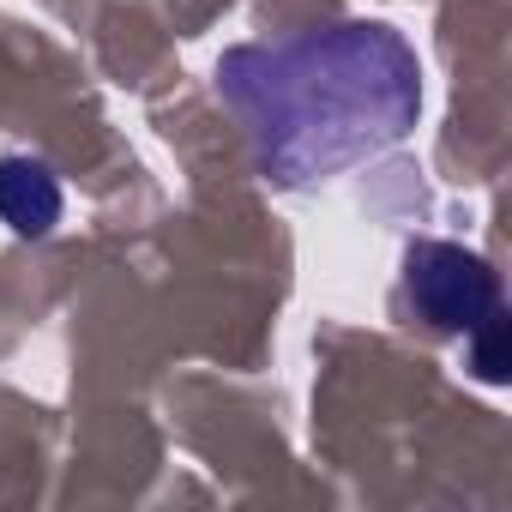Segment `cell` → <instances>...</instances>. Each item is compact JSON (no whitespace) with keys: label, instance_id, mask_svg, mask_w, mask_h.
I'll use <instances>...</instances> for the list:
<instances>
[{"label":"cell","instance_id":"obj_3","mask_svg":"<svg viewBox=\"0 0 512 512\" xmlns=\"http://www.w3.org/2000/svg\"><path fill=\"white\" fill-rule=\"evenodd\" d=\"M55 217H61V187L43 163H25V157L0 163V223L19 235H43Z\"/></svg>","mask_w":512,"mask_h":512},{"label":"cell","instance_id":"obj_1","mask_svg":"<svg viewBox=\"0 0 512 512\" xmlns=\"http://www.w3.org/2000/svg\"><path fill=\"white\" fill-rule=\"evenodd\" d=\"M223 97L247 115L260 163L284 181L332 175L416 121V55L386 25L308 31L278 49H235L217 67Z\"/></svg>","mask_w":512,"mask_h":512},{"label":"cell","instance_id":"obj_2","mask_svg":"<svg viewBox=\"0 0 512 512\" xmlns=\"http://www.w3.org/2000/svg\"><path fill=\"white\" fill-rule=\"evenodd\" d=\"M410 302L422 308L428 326L440 332H476L488 314H500V284L494 272L476 260V253L452 247V241H422L410 253V272H404Z\"/></svg>","mask_w":512,"mask_h":512},{"label":"cell","instance_id":"obj_4","mask_svg":"<svg viewBox=\"0 0 512 512\" xmlns=\"http://www.w3.org/2000/svg\"><path fill=\"white\" fill-rule=\"evenodd\" d=\"M476 374L482 380H506V326H500V314H488L476 326Z\"/></svg>","mask_w":512,"mask_h":512}]
</instances>
